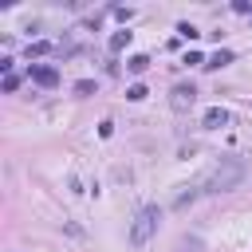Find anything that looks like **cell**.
<instances>
[{
	"mask_svg": "<svg viewBox=\"0 0 252 252\" xmlns=\"http://www.w3.org/2000/svg\"><path fill=\"white\" fill-rule=\"evenodd\" d=\"M130 39H134V32H126V28H122V32H114V35H110V51H114V55H118V51H126V47H130Z\"/></svg>",
	"mask_w": 252,
	"mask_h": 252,
	"instance_id": "7",
	"label": "cell"
},
{
	"mask_svg": "<svg viewBox=\"0 0 252 252\" xmlns=\"http://www.w3.org/2000/svg\"><path fill=\"white\" fill-rule=\"evenodd\" d=\"M193 102H197V87H193V83H177V87L169 91V106H173L177 114L193 110Z\"/></svg>",
	"mask_w": 252,
	"mask_h": 252,
	"instance_id": "3",
	"label": "cell"
},
{
	"mask_svg": "<svg viewBox=\"0 0 252 252\" xmlns=\"http://www.w3.org/2000/svg\"><path fill=\"white\" fill-rule=\"evenodd\" d=\"M126 71H130V75H146V71H150V55H130V59H126Z\"/></svg>",
	"mask_w": 252,
	"mask_h": 252,
	"instance_id": "8",
	"label": "cell"
},
{
	"mask_svg": "<svg viewBox=\"0 0 252 252\" xmlns=\"http://www.w3.org/2000/svg\"><path fill=\"white\" fill-rule=\"evenodd\" d=\"M28 75H32L39 87H55V83H59V71H55L51 63H32V67H28Z\"/></svg>",
	"mask_w": 252,
	"mask_h": 252,
	"instance_id": "4",
	"label": "cell"
},
{
	"mask_svg": "<svg viewBox=\"0 0 252 252\" xmlns=\"http://www.w3.org/2000/svg\"><path fill=\"white\" fill-rule=\"evenodd\" d=\"M185 63H189V67H205V55H201V51H189Z\"/></svg>",
	"mask_w": 252,
	"mask_h": 252,
	"instance_id": "13",
	"label": "cell"
},
{
	"mask_svg": "<svg viewBox=\"0 0 252 252\" xmlns=\"http://www.w3.org/2000/svg\"><path fill=\"white\" fill-rule=\"evenodd\" d=\"M114 134V122H98V138H110Z\"/></svg>",
	"mask_w": 252,
	"mask_h": 252,
	"instance_id": "15",
	"label": "cell"
},
{
	"mask_svg": "<svg viewBox=\"0 0 252 252\" xmlns=\"http://www.w3.org/2000/svg\"><path fill=\"white\" fill-rule=\"evenodd\" d=\"M158 220H161V209H158V205H146V209L134 217V224H130V244L142 248V244L158 232Z\"/></svg>",
	"mask_w": 252,
	"mask_h": 252,
	"instance_id": "2",
	"label": "cell"
},
{
	"mask_svg": "<svg viewBox=\"0 0 252 252\" xmlns=\"http://www.w3.org/2000/svg\"><path fill=\"white\" fill-rule=\"evenodd\" d=\"M232 59H236L232 51H224V47H217V51H213V55L205 59V71H217V67H228Z\"/></svg>",
	"mask_w": 252,
	"mask_h": 252,
	"instance_id": "6",
	"label": "cell"
},
{
	"mask_svg": "<svg viewBox=\"0 0 252 252\" xmlns=\"http://www.w3.org/2000/svg\"><path fill=\"white\" fill-rule=\"evenodd\" d=\"M0 87H4V94H12V91L20 87V79H16V75H4V83H0Z\"/></svg>",
	"mask_w": 252,
	"mask_h": 252,
	"instance_id": "14",
	"label": "cell"
},
{
	"mask_svg": "<svg viewBox=\"0 0 252 252\" xmlns=\"http://www.w3.org/2000/svg\"><path fill=\"white\" fill-rule=\"evenodd\" d=\"M244 181V161L240 158H220L197 185H201V193H228V189H236Z\"/></svg>",
	"mask_w": 252,
	"mask_h": 252,
	"instance_id": "1",
	"label": "cell"
},
{
	"mask_svg": "<svg viewBox=\"0 0 252 252\" xmlns=\"http://www.w3.org/2000/svg\"><path fill=\"white\" fill-rule=\"evenodd\" d=\"M220 126H228V110L224 106H209L205 110V130H220Z\"/></svg>",
	"mask_w": 252,
	"mask_h": 252,
	"instance_id": "5",
	"label": "cell"
},
{
	"mask_svg": "<svg viewBox=\"0 0 252 252\" xmlns=\"http://www.w3.org/2000/svg\"><path fill=\"white\" fill-rule=\"evenodd\" d=\"M177 35H181V39H189V43H193V39H201V32H197L193 24H177Z\"/></svg>",
	"mask_w": 252,
	"mask_h": 252,
	"instance_id": "10",
	"label": "cell"
},
{
	"mask_svg": "<svg viewBox=\"0 0 252 252\" xmlns=\"http://www.w3.org/2000/svg\"><path fill=\"white\" fill-rule=\"evenodd\" d=\"M181 252H201V240H185V244H181Z\"/></svg>",
	"mask_w": 252,
	"mask_h": 252,
	"instance_id": "16",
	"label": "cell"
},
{
	"mask_svg": "<svg viewBox=\"0 0 252 252\" xmlns=\"http://www.w3.org/2000/svg\"><path fill=\"white\" fill-rule=\"evenodd\" d=\"M146 94H150V91H146V87H142V83H134V87H130V91H126V98H130V102H142V98H146Z\"/></svg>",
	"mask_w": 252,
	"mask_h": 252,
	"instance_id": "11",
	"label": "cell"
},
{
	"mask_svg": "<svg viewBox=\"0 0 252 252\" xmlns=\"http://www.w3.org/2000/svg\"><path fill=\"white\" fill-rule=\"evenodd\" d=\"M75 94H94V79H79L75 83Z\"/></svg>",
	"mask_w": 252,
	"mask_h": 252,
	"instance_id": "12",
	"label": "cell"
},
{
	"mask_svg": "<svg viewBox=\"0 0 252 252\" xmlns=\"http://www.w3.org/2000/svg\"><path fill=\"white\" fill-rule=\"evenodd\" d=\"M55 43H47V39H35V43H28V59H39V55H47Z\"/></svg>",
	"mask_w": 252,
	"mask_h": 252,
	"instance_id": "9",
	"label": "cell"
}]
</instances>
